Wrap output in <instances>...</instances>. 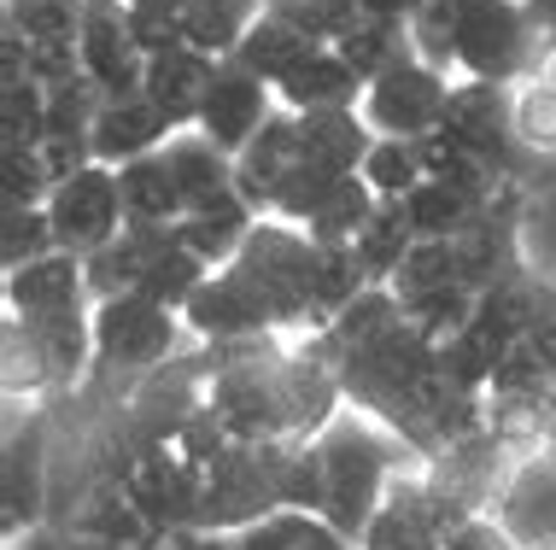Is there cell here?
Returning <instances> with one entry per match:
<instances>
[{"instance_id": "6da1fadb", "label": "cell", "mask_w": 556, "mask_h": 550, "mask_svg": "<svg viewBox=\"0 0 556 550\" xmlns=\"http://www.w3.org/2000/svg\"><path fill=\"white\" fill-rule=\"evenodd\" d=\"M305 346L340 375L345 405L375 415L422 463L486 427V398L451 381L440 340H428L404 317L393 287H369Z\"/></svg>"}, {"instance_id": "7a4b0ae2", "label": "cell", "mask_w": 556, "mask_h": 550, "mask_svg": "<svg viewBox=\"0 0 556 550\" xmlns=\"http://www.w3.org/2000/svg\"><path fill=\"white\" fill-rule=\"evenodd\" d=\"M311 451H317V474H323L317 515L340 533V539L357 545L369 527V515L381 510L387 486L399 481V451H410V445L399 434H387L375 415L345 405L334 422L311 439Z\"/></svg>"}, {"instance_id": "3957f363", "label": "cell", "mask_w": 556, "mask_h": 550, "mask_svg": "<svg viewBox=\"0 0 556 550\" xmlns=\"http://www.w3.org/2000/svg\"><path fill=\"white\" fill-rule=\"evenodd\" d=\"M545 29L533 24L528 0H451V65L457 77L516 88L533 71Z\"/></svg>"}, {"instance_id": "277c9868", "label": "cell", "mask_w": 556, "mask_h": 550, "mask_svg": "<svg viewBox=\"0 0 556 550\" xmlns=\"http://www.w3.org/2000/svg\"><path fill=\"white\" fill-rule=\"evenodd\" d=\"M182 310L147 299V293H117L94 299V375L88 381H141L159 363L176 358L182 340Z\"/></svg>"}, {"instance_id": "5b68a950", "label": "cell", "mask_w": 556, "mask_h": 550, "mask_svg": "<svg viewBox=\"0 0 556 550\" xmlns=\"http://www.w3.org/2000/svg\"><path fill=\"white\" fill-rule=\"evenodd\" d=\"M440 136H451L463 153H475L504 182H528V170H533V153L516 141V88H504V82L457 77V88L445 100V117H440Z\"/></svg>"}, {"instance_id": "8992f818", "label": "cell", "mask_w": 556, "mask_h": 550, "mask_svg": "<svg viewBox=\"0 0 556 550\" xmlns=\"http://www.w3.org/2000/svg\"><path fill=\"white\" fill-rule=\"evenodd\" d=\"M117 486L135 498V510H141L159 533L200 522V486H205V474H200V463H193L176 439L141 445V451L117 469Z\"/></svg>"}, {"instance_id": "52a82bcc", "label": "cell", "mask_w": 556, "mask_h": 550, "mask_svg": "<svg viewBox=\"0 0 556 550\" xmlns=\"http://www.w3.org/2000/svg\"><path fill=\"white\" fill-rule=\"evenodd\" d=\"M451 71L428 65V59H404V65H393L387 77H375L364 88V124L375 129V136H404V141H422L440 129L445 117V100H451Z\"/></svg>"}, {"instance_id": "ba28073f", "label": "cell", "mask_w": 556, "mask_h": 550, "mask_svg": "<svg viewBox=\"0 0 556 550\" xmlns=\"http://www.w3.org/2000/svg\"><path fill=\"white\" fill-rule=\"evenodd\" d=\"M48 217H53L59 252H71V258H94L100 246H112L117 234L129 229L117 170L112 165H83L77 176H65V182L53 188V200H48Z\"/></svg>"}, {"instance_id": "9c48e42d", "label": "cell", "mask_w": 556, "mask_h": 550, "mask_svg": "<svg viewBox=\"0 0 556 550\" xmlns=\"http://www.w3.org/2000/svg\"><path fill=\"white\" fill-rule=\"evenodd\" d=\"M0 36L18 41L24 65L53 88L83 71V0H7Z\"/></svg>"}, {"instance_id": "30bf717a", "label": "cell", "mask_w": 556, "mask_h": 550, "mask_svg": "<svg viewBox=\"0 0 556 550\" xmlns=\"http://www.w3.org/2000/svg\"><path fill=\"white\" fill-rule=\"evenodd\" d=\"M276 106H281L276 88L229 53V59H217V77H212V88H205V106H200V124H193V129H200L205 141H217L223 153L235 158L240 146L269 124V112H276Z\"/></svg>"}, {"instance_id": "8fae6325", "label": "cell", "mask_w": 556, "mask_h": 550, "mask_svg": "<svg viewBox=\"0 0 556 550\" xmlns=\"http://www.w3.org/2000/svg\"><path fill=\"white\" fill-rule=\"evenodd\" d=\"M83 71L100 82V94H141L147 48L135 41L129 0H83Z\"/></svg>"}, {"instance_id": "7c38bea8", "label": "cell", "mask_w": 556, "mask_h": 550, "mask_svg": "<svg viewBox=\"0 0 556 550\" xmlns=\"http://www.w3.org/2000/svg\"><path fill=\"white\" fill-rule=\"evenodd\" d=\"M48 469H53L48 463V415L12 422V434H7V481H0V510H7L0 527H7V545L48 522V503H53Z\"/></svg>"}, {"instance_id": "4fadbf2b", "label": "cell", "mask_w": 556, "mask_h": 550, "mask_svg": "<svg viewBox=\"0 0 556 550\" xmlns=\"http://www.w3.org/2000/svg\"><path fill=\"white\" fill-rule=\"evenodd\" d=\"M357 550H445V522H440V510H433L422 474H399V481L387 486L381 510L369 515Z\"/></svg>"}, {"instance_id": "5bb4252c", "label": "cell", "mask_w": 556, "mask_h": 550, "mask_svg": "<svg viewBox=\"0 0 556 550\" xmlns=\"http://www.w3.org/2000/svg\"><path fill=\"white\" fill-rule=\"evenodd\" d=\"M293 165H299V112L276 106V112H269V124L235 153L240 200H247L258 217H269V205H276V193H281V182H288Z\"/></svg>"}, {"instance_id": "9a60e30c", "label": "cell", "mask_w": 556, "mask_h": 550, "mask_svg": "<svg viewBox=\"0 0 556 550\" xmlns=\"http://www.w3.org/2000/svg\"><path fill=\"white\" fill-rule=\"evenodd\" d=\"M83 305H94V293H88L83 258H71V252L7 270V317H59V310H83Z\"/></svg>"}, {"instance_id": "2e32d148", "label": "cell", "mask_w": 556, "mask_h": 550, "mask_svg": "<svg viewBox=\"0 0 556 550\" xmlns=\"http://www.w3.org/2000/svg\"><path fill=\"white\" fill-rule=\"evenodd\" d=\"M170 117H164L147 94H112L94 117V165H129V158H147V153H164L170 141Z\"/></svg>"}, {"instance_id": "e0dca14e", "label": "cell", "mask_w": 556, "mask_h": 550, "mask_svg": "<svg viewBox=\"0 0 556 550\" xmlns=\"http://www.w3.org/2000/svg\"><path fill=\"white\" fill-rule=\"evenodd\" d=\"M217 77V59L200 53V48H170V53H153L147 59V82L141 94L170 117V129H193L200 124V106H205V88Z\"/></svg>"}, {"instance_id": "ac0fdd59", "label": "cell", "mask_w": 556, "mask_h": 550, "mask_svg": "<svg viewBox=\"0 0 556 550\" xmlns=\"http://www.w3.org/2000/svg\"><path fill=\"white\" fill-rule=\"evenodd\" d=\"M364 77L340 59V48H311L288 77L276 82V100L288 112H345V106H364Z\"/></svg>"}, {"instance_id": "d6986e66", "label": "cell", "mask_w": 556, "mask_h": 550, "mask_svg": "<svg viewBox=\"0 0 556 550\" xmlns=\"http://www.w3.org/2000/svg\"><path fill=\"white\" fill-rule=\"evenodd\" d=\"M375 146V129L364 124V112H299V165L328 170V176H357Z\"/></svg>"}, {"instance_id": "ffe728a7", "label": "cell", "mask_w": 556, "mask_h": 550, "mask_svg": "<svg viewBox=\"0 0 556 550\" xmlns=\"http://www.w3.org/2000/svg\"><path fill=\"white\" fill-rule=\"evenodd\" d=\"M164 158H170V176H176V188H182L188 212H200V205H217V200H229V193H240L235 188V158L223 153L217 141H205L200 129H176V136L164 141Z\"/></svg>"}, {"instance_id": "44dd1931", "label": "cell", "mask_w": 556, "mask_h": 550, "mask_svg": "<svg viewBox=\"0 0 556 550\" xmlns=\"http://www.w3.org/2000/svg\"><path fill=\"white\" fill-rule=\"evenodd\" d=\"M117 188H124V217L135 222V229H170V222H182V212H188L164 153L117 165Z\"/></svg>"}, {"instance_id": "7402d4cb", "label": "cell", "mask_w": 556, "mask_h": 550, "mask_svg": "<svg viewBox=\"0 0 556 550\" xmlns=\"http://www.w3.org/2000/svg\"><path fill=\"white\" fill-rule=\"evenodd\" d=\"M498 200V193H475V188H457V182H416L404 193V212H410V229L422 234V241H451V234L475 229L480 217H486V205Z\"/></svg>"}, {"instance_id": "603a6c76", "label": "cell", "mask_w": 556, "mask_h": 550, "mask_svg": "<svg viewBox=\"0 0 556 550\" xmlns=\"http://www.w3.org/2000/svg\"><path fill=\"white\" fill-rule=\"evenodd\" d=\"M258 229V212H252L240 193H229V200L217 205H200V212H188L182 222H176V234H182L188 252H200L212 270H223V264H235V252L247 246V234Z\"/></svg>"}, {"instance_id": "cb8c5ba5", "label": "cell", "mask_w": 556, "mask_h": 550, "mask_svg": "<svg viewBox=\"0 0 556 550\" xmlns=\"http://www.w3.org/2000/svg\"><path fill=\"white\" fill-rule=\"evenodd\" d=\"M334 48H340V59H345V65H352L364 82L387 77V71L404 65V59H422V53H416L410 24H404V18H381V12H357V24L345 29Z\"/></svg>"}, {"instance_id": "d4e9b609", "label": "cell", "mask_w": 556, "mask_h": 550, "mask_svg": "<svg viewBox=\"0 0 556 550\" xmlns=\"http://www.w3.org/2000/svg\"><path fill=\"white\" fill-rule=\"evenodd\" d=\"M357 264H364L369 287H387V281L399 276L404 252L416 246V229H410V212H404V200H381L375 205V217L364 222V234H357Z\"/></svg>"}, {"instance_id": "484cf974", "label": "cell", "mask_w": 556, "mask_h": 550, "mask_svg": "<svg viewBox=\"0 0 556 550\" xmlns=\"http://www.w3.org/2000/svg\"><path fill=\"white\" fill-rule=\"evenodd\" d=\"M258 18H264V0H188V48L229 59Z\"/></svg>"}, {"instance_id": "4316f807", "label": "cell", "mask_w": 556, "mask_h": 550, "mask_svg": "<svg viewBox=\"0 0 556 550\" xmlns=\"http://www.w3.org/2000/svg\"><path fill=\"white\" fill-rule=\"evenodd\" d=\"M240 550H357V545L340 539V533L311 510H276V515H264V522L240 527Z\"/></svg>"}, {"instance_id": "83f0119b", "label": "cell", "mask_w": 556, "mask_h": 550, "mask_svg": "<svg viewBox=\"0 0 556 550\" xmlns=\"http://www.w3.org/2000/svg\"><path fill=\"white\" fill-rule=\"evenodd\" d=\"M311 48H323V41L299 36L293 24H281V18H269V12H264V18L247 29V41L235 48V59H240L247 71H258V77H264L269 88H276V82L288 77V71H293V65H299V59H305Z\"/></svg>"}, {"instance_id": "f1b7e54d", "label": "cell", "mask_w": 556, "mask_h": 550, "mask_svg": "<svg viewBox=\"0 0 556 550\" xmlns=\"http://www.w3.org/2000/svg\"><path fill=\"white\" fill-rule=\"evenodd\" d=\"M387 287H393L399 299H410V293H433V287H469L457 234H451V241H422V234H416V246L404 252L399 276L387 281Z\"/></svg>"}, {"instance_id": "f546056e", "label": "cell", "mask_w": 556, "mask_h": 550, "mask_svg": "<svg viewBox=\"0 0 556 550\" xmlns=\"http://www.w3.org/2000/svg\"><path fill=\"white\" fill-rule=\"evenodd\" d=\"M59 234L48 205H0V270H24L36 258H53Z\"/></svg>"}, {"instance_id": "4dcf8cb0", "label": "cell", "mask_w": 556, "mask_h": 550, "mask_svg": "<svg viewBox=\"0 0 556 550\" xmlns=\"http://www.w3.org/2000/svg\"><path fill=\"white\" fill-rule=\"evenodd\" d=\"M357 176L375 188V200H404L416 182H428L422 146L404 141V136H375V146H369V158H364V170H357Z\"/></svg>"}, {"instance_id": "1f68e13d", "label": "cell", "mask_w": 556, "mask_h": 550, "mask_svg": "<svg viewBox=\"0 0 556 550\" xmlns=\"http://www.w3.org/2000/svg\"><path fill=\"white\" fill-rule=\"evenodd\" d=\"M269 18L293 24L299 36L323 41V48H334L345 29L357 24V12H364V0H264Z\"/></svg>"}, {"instance_id": "d6a6232c", "label": "cell", "mask_w": 556, "mask_h": 550, "mask_svg": "<svg viewBox=\"0 0 556 550\" xmlns=\"http://www.w3.org/2000/svg\"><path fill=\"white\" fill-rule=\"evenodd\" d=\"M59 176L41 146H0V205H48Z\"/></svg>"}, {"instance_id": "836d02e7", "label": "cell", "mask_w": 556, "mask_h": 550, "mask_svg": "<svg viewBox=\"0 0 556 550\" xmlns=\"http://www.w3.org/2000/svg\"><path fill=\"white\" fill-rule=\"evenodd\" d=\"M516 141L533 158H556V88L545 77L516 82Z\"/></svg>"}, {"instance_id": "e575fe53", "label": "cell", "mask_w": 556, "mask_h": 550, "mask_svg": "<svg viewBox=\"0 0 556 550\" xmlns=\"http://www.w3.org/2000/svg\"><path fill=\"white\" fill-rule=\"evenodd\" d=\"M129 24H135V41L153 53H170L188 41V0H129Z\"/></svg>"}, {"instance_id": "d590c367", "label": "cell", "mask_w": 556, "mask_h": 550, "mask_svg": "<svg viewBox=\"0 0 556 550\" xmlns=\"http://www.w3.org/2000/svg\"><path fill=\"white\" fill-rule=\"evenodd\" d=\"M445 550H528V545L509 539L504 522H492V515H475V522H463V527L445 533Z\"/></svg>"}, {"instance_id": "8d00e7d4", "label": "cell", "mask_w": 556, "mask_h": 550, "mask_svg": "<svg viewBox=\"0 0 556 550\" xmlns=\"http://www.w3.org/2000/svg\"><path fill=\"white\" fill-rule=\"evenodd\" d=\"M147 550H240V533H217V527H164L153 533Z\"/></svg>"}, {"instance_id": "74e56055", "label": "cell", "mask_w": 556, "mask_h": 550, "mask_svg": "<svg viewBox=\"0 0 556 550\" xmlns=\"http://www.w3.org/2000/svg\"><path fill=\"white\" fill-rule=\"evenodd\" d=\"M416 7H422V0H364V12H381V18H404V24L416 18Z\"/></svg>"}, {"instance_id": "f35d334b", "label": "cell", "mask_w": 556, "mask_h": 550, "mask_svg": "<svg viewBox=\"0 0 556 550\" xmlns=\"http://www.w3.org/2000/svg\"><path fill=\"white\" fill-rule=\"evenodd\" d=\"M528 12H533V24L545 29V41H556V0H528Z\"/></svg>"}, {"instance_id": "ab89813d", "label": "cell", "mask_w": 556, "mask_h": 550, "mask_svg": "<svg viewBox=\"0 0 556 550\" xmlns=\"http://www.w3.org/2000/svg\"><path fill=\"white\" fill-rule=\"evenodd\" d=\"M528 550H556V539H539V545H528Z\"/></svg>"}]
</instances>
